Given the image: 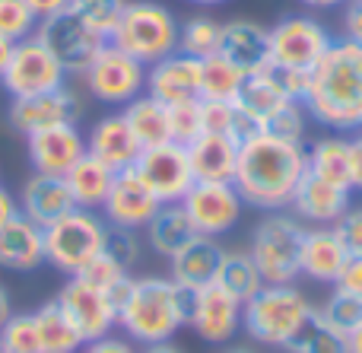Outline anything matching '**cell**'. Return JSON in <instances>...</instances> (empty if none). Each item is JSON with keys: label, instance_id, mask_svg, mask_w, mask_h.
Returning <instances> with one entry per match:
<instances>
[{"label": "cell", "instance_id": "6da1fadb", "mask_svg": "<svg viewBox=\"0 0 362 353\" xmlns=\"http://www.w3.org/2000/svg\"><path fill=\"white\" fill-rule=\"evenodd\" d=\"M305 169L308 153L302 144L280 140L274 134H257L238 146V169L232 185L242 204L274 214L280 207H289V197Z\"/></svg>", "mask_w": 362, "mask_h": 353}, {"label": "cell", "instance_id": "7a4b0ae2", "mask_svg": "<svg viewBox=\"0 0 362 353\" xmlns=\"http://www.w3.org/2000/svg\"><path fill=\"white\" fill-rule=\"evenodd\" d=\"M305 112L331 131L362 127V45L340 38L331 42L308 74V93L302 99Z\"/></svg>", "mask_w": 362, "mask_h": 353}, {"label": "cell", "instance_id": "3957f363", "mask_svg": "<svg viewBox=\"0 0 362 353\" xmlns=\"http://www.w3.org/2000/svg\"><path fill=\"white\" fill-rule=\"evenodd\" d=\"M194 290L178 287L172 277H131L127 296L118 306V325L137 344L172 341L191 318Z\"/></svg>", "mask_w": 362, "mask_h": 353}, {"label": "cell", "instance_id": "277c9868", "mask_svg": "<svg viewBox=\"0 0 362 353\" xmlns=\"http://www.w3.org/2000/svg\"><path fill=\"white\" fill-rule=\"evenodd\" d=\"M318 316L312 299L293 284H264L257 296L242 306V325L257 344L286 350L305 325Z\"/></svg>", "mask_w": 362, "mask_h": 353}, {"label": "cell", "instance_id": "5b68a950", "mask_svg": "<svg viewBox=\"0 0 362 353\" xmlns=\"http://www.w3.org/2000/svg\"><path fill=\"white\" fill-rule=\"evenodd\" d=\"M178 19L169 6L156 0H134L124 6L108 42L140 64H156L178 51Z\"/></svg>", "mask_w": 362, "mask_h": 353}, {"label": "cell", "instance_id": "8992f818", "mask_svg": "<svg viewBox=\"0 0 362 353\" xmlns=\"http://www.w3.org/2000/svg\"><path fill=\"white\" fill-rule=\"evenodd\" d=\"M108 223L95 210H70L45 226V261L67 277H76L99 252H105Z\"/></svg>", "mask_w": 362, "mask_h": 353}, {"label": "cell", "instance_id": "52a82bcc", "mask_svg": "<svg viewBox=\"0 0 362 353\" xmlns=\"http://www.w3.org/2000/svg\"><path fill=\"white\" fill-rule=\"evenodd\" d=\"M302 236H305V226L296 216H286L280 210L267 214L257 223L248 255L255 258L264 284H296Z\"/></svg>", "mask_w": 362, "mask_h": 353}, {"label": "cell", "instance_id": "ba28073f", "mask_svg": "<svg viewBox=\"0 0 362 353\" xmlns=\"http://www.w3.org/2000/svg\"><path fill=\"white\" fill-rule=\"evenodd\" d=\"M64 80H67V70L61 67V61L51 54V48L38 35H29L13 45L10 64H6L4 76H0L10 99L51 93V89H61Z\"/></svg>", "mask_w": 362, "mask_h": 353}, {"label": "cell", "instance_id": "9c48e42d", "mask_svg": "<svg viewBox=\"0 0 362 353\" xmlns=\"http://www.w3.org/2000/svg\"><path fill=\"white\" fill-rule=\"evenodd\" d=\"M83 83L93 99L105 102V105H127L146 93V64H140L137 57L124 54L108 42L86 67Z\"/></svg>", "mask_w": 362, "mask_h": 353}, {"label": "cell", "instance_id": "30bf717a", "mask_svg": "<svg viewBox=\"0 0 362 353\" xmlns=\"http://www.w3.org/2000/svg\"><path fill=\"white\" fill-rule=\"evenodd\" d=\"M35 35L51 48V54L61 61V67L67 74H86V67L95 61L102 48L108 45L105 35H99L95 29H89L80 16H74L70 10L48 16L35 25Z\"/></svg>", "mask_w": 362, "mask_h": 353}, {"label": "cell", "instance_id": "8fae6325", "mask_svg": "<svg viewBox=\"0 0 362 353\" xmlns=\"http://www.w3.org/2000/svg\"><path fill=\"white\" fill-rule=\"evenodd\" d=\"M334 38L321 23L308 16H286L270 25V67L312 70L325 57Z\"/></svg>", "mask_w": 362, "mask_h": 353}, {"label": "cell", "instance_id": "7c38bea8", "mask_svg": "<svg viewBox=\"0 0 362 353\" xmlns=\"http://www.w3.org/2000/svg\"><path fill=\"white\" fill-rule=\"evenodd\" d=\"M54 303L61 306V312L76 328V335L83 337V344L112 335V328L118 325V309H115V303L108 299V293L95 290V287L86 284L83 277H70L67 284L61 287Z\"/></svg>", "mask_w": 362, "mask_h": 353}, {"label": "cell", "instance_id": "4fadbf2b", "mask_svg": "<svg viewBox=\"0 0 362 353\" xmlns=\"http://www.w3.org/2000/svg\"><path fill=\"white\" fill-rule=\"evenodd\" d=\"M181 207L191 216L194 229L200 236H216L229 233L242 216V197H238L232 182H194L187 195L181 197Z\"/></svg>", "mask_w": 362, "mask_h": 353}, {"label": "cell", "instance_id": "5bb4252c", "mask_svg": "<svg viewBox=\"0 0 362 353\" xmlns=\"http://www.w3.org/2000/svg\"><path fill=\"white\" fill-rule=\"evenodd\" d=\"M134 169H137V175L146 182V188L156 195L159 204H181V197H185L187 188L194 185L185 146L172 144V140L146 146L137 156Z\"/></svg>", "mask_w": 362, "mask_h": 353}, {"label": "cell", "instance_id": "9a60e30c", "mask_svg": "<svg viewBox=\"0 0 362 353\" xmlns=\"http://www.w3.org/2000/svg\"><path fill=\"white\" fill-rule=\"evenodd\" d=\"M80 99L76 93H70L67 86L51 89V93H38V96H23V99H13L6 108V121L16 134L29 137L35 131L54 125H76L80 118Z\"/></svg>", "mask_w": 362, "mask_h": 353}, {"label": "cell", "instance_id": "2e32d148", "mask_svg": "<svg viewBox=\"0 0 362 353\" xmlns=\"http://www.w3.org/2000/svg\"><path fill=\"white\" fill-rule=\"evenodd\" d=\"M159 207H163V204H159L156 195L146 188V182L137 175V169H134V166H131V169H121L118 175H115L112 191H108L105 204H102L108 226L131 229V233L144 229L146 223L153 220V214H156Z\"/></svg>", "mask_w": 362, "mask_h": 353}, {"label": "cell", "instance_id": "e0dca14e", "mask_svg": "<svg viewBox=\"0 0 362 353\" xmlns=\"http://www.w3.org/2000/svg\"><path fill=\"white\" fill-rule=\"evenodd\" d=\"M29 163L42 175H67L83 156H86V137L76 125H54L25 137Z\"/></svg>", "mask_w": 362, "mask_h": 353}, {"label": "cell", "instance_id": "ac0fdd59", "mask_svg": "<svg viewBox=\"0 0 362 353\" xmlns=\"http://www.w3.org/2000/svg\"><path fill=\"white\" fill-rule=\"evenodd\" d=\"M200 341L206 344H226L242 325V303L232 299L223 287L210 284L204 290H194L191 303V318H187Z\"/></svg>", "mask_w": 362, "mask_h": 353}, {"label": "cell", "instance_id": "d6986e66", "mask_svg": "<svg viewBox=\"0 0 362 353\" xmlns=\"http://www.w3.org/2000/svg\"><path fill=\"white\" fill-rule=\"evenodd\" d=\"M146 93L163 105L200 99V57L175 51V54L150 64L146 67Z\"/></svg>", "mask_w": 362, "mask_h": 353}, {"label": "cell", "instance_id": "ffe728a7", "mask_svg": "<svg viewBox=\"0 0 362 353\" xmlns=\"http://www.w3.org/2000/svg\"><path fill=\"white\" fill-rule=\"evenodd\" d=\"M289 207L296 210V216L315 223V226H334L350 207V188L331 185L305 169V175L299 178L293 197H289Z\"/></svg>", "mask_w": 362, "mask_h": 353}, {"label": "cell", "instance_id": "44dd1931", "mask_svg": "<svg viewBox=\"0 0 362 353\" xmlns=\"http://www.w3.org/2000/svg\"><path fill=\"white\" fill-rule=\"evenodd\" d=\"M219 54L232 61L245 76L270 70V29L251 23V19H232L223 23Z\"/></svg>", "mask_w": 362, "mask_h": 353}, {"label": "cell", "instance_id": "7402d4cb", "mask_svg": "<svg viewBox=\"0 0 362 353\" xmlns=\"http://www.w3.org/2000/svg\"><path fill=\"white\" fill-rule=\"evenodd\" d=\"M350 261V252L340 242L334 226H315L305 229L299 252V274L315 284H337L344 265Z\"/></svg>", "mask_w": 362, "mask_h": 353}, {"label": "cell", "instance_id": "603a6c76", "mask_svg": "<svg viewBox=\"0 0 362 353\" xmlns=\"http://www.w3.org/2000/svg\"><path fill=\"white\" fill-rule=\"evenodd\" d=\"M86 153L108 166V169L121 172V169H131L137 163V156L144 153L140 140L134 137L131 125L124 121V115H105L93 125L86 137Z\"/></svg>", "mask_w": 362, "mask_h": 353}, {"label": "cell", "instance_id": "cb8c5ba5", "mask_svg": "<svg viewBox=\"0 0 362 353\" xmlns=\"http://www.w3.org/2000/svg\"><path fill=\"white\" fill-rule=\"evenodd\" d=\"M45 265V229L29 216L16 214L0 226V267L13 274H29Z\"/></svg>", "mask_w": 362, "mask_h": 353}, {"label": "cell", "instance_id": "d4e9b609", "mask_svg": "<svg viewBox=\"0 0 362 353\" xmlns=\"http://www.w3.org/2000/svg\"><path fill=\"white\" fill-rule=\"evenodd\" d=\"M70 210H76L74 195H70L67 182L61 175H42V172H32L29 182L23 185V195H19V214L29 216L38 226H51L54 220L67 216Z\"/></svg>", "mask_w": 362, "mask_h": 353}, {"label": "cell", "instance_id": "484cf974", "mask_svg": "<svg viewBox=\"0 0 362 353\" xmlns=\"http://www.w3.org/2000/svg\"><path fill=\"white\" fill-rule=\"evenodd\" d=\"M194 182H232L238 169V144L229 134H200L185 146Z\"/></svg>", "mask_w": 362, "mask_h": 353}, {"label": "cell", "instance_id": "4316f807", "mask_svg": "<svg viewBox=\"0 0 362 353\" xmlns=\"http://www.w3.org/2000/svg\"><path fill=\"white\" fill-rule=\"evenodd\" d=\"M172 261V280L185 290H204L216 280L219 261H223V248L216 245V239L210 236H197L194 242H187L185 248Z\"/></svg>", "mask_w": 362, "mask_h": 353}, {"label": "cell", "instance_id": "83f0119b", "mask_svg": "<svg viewBox=\"0 0 362 353\" xmlns=\"http://www.w3.org/2000/svg\"><path fill=\"white\" fill-rule=\"evenodd\" d=\"M144 233H146L150 248L156 255H163V258H175L187 242H194L200 236L181 204H163L153 214V220L144 226Z\"/></svg>", "mask_w": 362, "mask_h": 353}, {"label": "cell", "instance_id": "f1b7e54d", "mask_svg": "<svg viewBox=\"0 0 362 353\" xmlns=\"http://www.w3.org/2000/svg\"><path fill=\"white\" fill-rule=\"evenodd\" d=\"M118 172L108 169L102 159L95 156H83L80 163L74 166V169L64 175V182H67L70 195H74V204L83 210H99L102 204H105L108 191H112V182Z\"/></svg>", "mask_w": 362, "mask_h": 353}, {"label": "cell", "instance_id": "f546056e", "mask_svg": "<svg viewBox=\"0 0 362 353\" xmlns=\"http://www.w3.org/2000/svg\"><path fill=\"white\" fill-rule=\"evenodd\" d=\"M286 102H293V99L280 89V83L274 80L270 70L245 76L242 89H238V96H235V108H242L245 115H251L261 127L267 125V121L274 118L283 105H286Z\"/></svg>", "mask_w": 362, "mask_h": 353}, {"label": "cell", "instance_id": "4dcf8cb0", "mask_svg": "<svg viewBox=\"0 0 362 353\" xmlns=\"http://www.w3.org/2000/svg\"><path fill=\"white\" fill-rule=\"evenodd\" d=\"M121 115H124V121L131 125L134 137L140 140L144 150L169 140V105H163L159 99H153L150 93H144L134 102H127Z\"/></svg>", "mask_w": 362, "mask_h": 353}, {"label": "cell", "instance_id": "1f68e13d", "mask_svg": "<svg viewBox=\"0 0 362 353\" xmlns=\"http://www.w3.org/2000/svg\"><path fill=\"white\" fill-rule=\"evenodd\" d=\"M213 284L223 287L232 299H238V303L245 306L251 296L261 293L264 277L248 252H223V261H219V271H216Z\"/></svg>", "mask_w": 362, "mask_h": 353}, {"label": "cell", "instance_id": "d6a6232c", "mask_svg": "<svg viewBox=\"0 0 362 353\" xmlns=\"http://www.w3.org/2000/svg\"><path fill=\"white\" fill-rule=\"evenodd\" d=\"M32 316H35L38 350L42 353H80L83 350V337L76 335V328L67 322V316L61 312V306L54 299L38 306Z\"/></svg>", "mask_w": 362, "mask_h": 353}, {"label": "cell", "instance_id": "836d02e7", "mask_svg": "<svg viewBox=\"0 0 362 353\" xmlns=\"http://www.w3.org/2000/svg\"><path fill=\"white\" fill-rule=\"evenodd\" d=\"M308 153V172L340 188H350V140L346 137H321ZM353 191V188H350Z\"/></svg>", "mask_w": 362, "mask_h": 353}, {"label": "cell", "instance_id": "e575fe53", "mask_svg": "<svg viewBox=\"0 0 362 353\" xmlns=\"http://www.w3.org/2000/svg\"><path fill=\"white\" fill-rule=\"evenodd\" d=\"M245 83V74L223 54H213L200 61V99L235 102L238 89Z\"/></svg>", "mask_w": 362, "mask_h": 353}, {"label": "cell", "instance_id": "d590c367", "mask_svg": "<svg viewBox=\"0 0 362 353\" xmlns=\"http://www.w3.org/2000/svg\"><path fill=\"white\" fill-rule=\"evenodd\" d=\"M219 38H223V23L210 16H191L178 25V51L200 57V61L219 54Z\"/></svg>", "mask_w": 362, "mask_h": 353}, {"label": "cell", "instance_id": "8d00e7d4", "mask_svg": "<svg viewBox=\"0 0 362 353\" xmlns=\"http://www.w3.org/2000/svg\"><path fill=\"white\" fill-rule=\"evenodd\" d=\"M286 350L289 353H350V344H346L344 331H337L321 316H315L312 322L305 325V331H302Z\"/></svg>", "mask_w": 362, "mask_h": 353}, {"label": "cell", "instance_id": "74e56055", "mask_svg": "<svg viewBox=\"0 0 362 353\" xmlns=\"http://www.w3.org/2000/svg\"><path fill=\"white\" fill-rule=\"evenodd\" d=\"M127 0H70L67 10L74 16H80L89 29H95L99 35H112L115 25H118L121 13H124Z\"/></svg>", "mask_w": 362, "mask_h": 353}, {"label": "cell", "instance_id": "f35d334b", "mask_svg": "<svg viewBox=\"0 0 362 353\" xmlns=\"http://www.w3.org/2000/svg\"><path fill=\"white\" fill-rule=\"evenodd\" d=\"M204 134V115H200V99L175 102L169 105V140L172 144L187 146Z\"/></svg>", "mask_w": 362, "mask_h": 353}, {"label": "cell", "instance_id": "ab89813d", "mask_svg": "<svg viewBox=\"0 0 362 353\" xmlns=\"http://www.w3.org/2000/svg\"><path fill=\"white\" fill-rule=\"evenodd\" d=\"M0 344L6 353H42L38 350V331L32 312H13L10 322L0 328Z\"/></svg>", "mask_w": 362, "mask_h": 353}, {"label": "cell", "instance_id": "60d3db41", "mask_svg": "<svg viewBox=\"0 0 362 353\" xmlns=\"http://www.w3.org/2000/svg\"><path fill=\"white\" fill-rule=\"evenodd\" d=\"M318 316L325 318L327 325H334L337 331L350 335V331L362 322V299L350 296V293H344V290H334L331 299L318 309Z\"/></svg>", "mask_w": 362, "mask_h": 353}, {"label": "cell", "instance_id": "b9f144b4", "mask_svg": "<svg viewBox=\"0 0 362 353\" xmlns=\"http://www.w3.org/2000/svg\"><path fill=\"white\" fill-rule=\"evenodd\" d=\"M35 13L29 10L25 0H0V35L10 42H23V38L35 35Z\"/></svg>", "mask_w": 362, "mask_h": 353}, {"label": "cell", "instance_id": "7bdbcfd3", "mask_svg": "<svg viewBox=\"0 0 362 353\" xmlns=\"http://www.w3.org/2000/svg\"><path fill=\"white\" fill-rule=\"evenodd\" d=\"M76 277H83L86 284H93L95 290H102V293H112L115 287H121L127 277H131V274H127V267L118 265V261H115L108 252H99L80 274H76Z\"/></svg>", "mask_w": 362, "mask_h": 353}, {"label": "cell", "instance_id": "ee69618b", "mask_svg": "<svg viewBox=\"0 0 362 353\" xmlns=\"http://www.w3.org/2000/svg\"><path fill=\"white\" fill-rule=\"evenodd\" d=\"M305 121H308L305 105H302V102H286V105L264 125V134H274V137H280V140L302 144V137H305Z\"/></svg>", "mask_w": 362, "mask_h": 353}, {"label": "cell", "instance_id": "f6af8a7d", "mask_svg": "<svg viewBox=\"0 0 362 353\" xmlns=\"http://www.w3.org/2000/svg\"><path fill=\"white\" fill-rule=\"evenodd\" d=\"M105 252L112 255L118 265H124L131 271L140 258V242L131 229H118V226H108V236H105Z\"/></svg>", "mask_w": 362, "mask_h": 353}, {"label": "cell", "instance_id": "bcb514c9", "mask_svg": "<svg viewBox=\"0 0 362 353\" xmlns=\"http://www.w3.org/2000/svg\"><path fill=\"white\" fill-rule=\"evenodd\" d=\"M200 115H204V134H229L235 121V105L216 99H200Z\"/></svg>", "mask_w": 362, "mask_h": 353}, {"label": "cell", "instance_id": "7dc6e473", "mask_svg": "<svg viewBox=\"0 0 362 353\" xmlns=\"http://www.w3.org/2000/svg\"><path fill=\"white\" fill-rule=\"evenodd\" d=\"M340 242L350 255H362V207H346V214L334 223Z\"/></svg>", "mask_w": 362, "mask_h": 353}, {"label": "cell", "instance_id": "c3c4849f", "mask_svg": "<svg viewBox=\"0 0 362 353\" xmlns=\"http://www.w3.org/2000/svg\"><path fill=\"white\" fill-rule=\"evenodd\" d=\"M274 80L280 83V89L289 96L293 102H302L308 93V74L312 70H289V67H270Z\"/></svg>", "mask_w": 362, "mask_h": 353}, {"label": "cell", "instance_id": "681fc988", "mask_svg": "<svg viewBox=\"0 0 362 353\" xmlns=\"http://www.w3.org/2000/svg\"><path fill=\"white\" fill-rule=\"evenodd\" d=\"M337 290L350 293V296L362 299V255H350V261L344 265V271H340L337 277Z\"/></svg>", "mask_w": 362, "mask_h": 353}, {"label": "cell", "instance_id": "f907efd6", "mask_svg": "<svg viewBox=\"0 0 362 353\" xmlns=\"http://www.w3.org/2000/svg\"><path fill=\"white\" fill-rule=\"evenodd\" d=\"M80 353H137L131 337H115V335H105L99 337V341H89L83 344Z\"/></svg>", "mask_w": 362, "mask_h": 353}, {"label": "cell", "instance_id": "816d5d0a", "mask_svg": "<svg viewBox=\"0 0 362 353\" xmlns=\"http://www.w3.org/2000/svg\"><path fill=\"white\" fill-rule=\"evenodd\" d=\"M344 38L362 45V0H346L344 4Z\"/></svg>", "mask_w": 362, "mask_h": 353}, {"label": "cell", "instance_id": "f5cc1de1", "mask_svg": "<svg viewBox=\"0 0 362 353\" xmlns=\"http://www.w3.org/2000/svg\"><path fill=\"white\" fill-rule=\"evenodd\" d=\"M350 188L362 191V134L350 140Z\"/></svg>", "mask_w": 362, "mask_h": 353}, {"label": "cell", "instance_id": "db71d44e", "mask_svg": "<svg viewBox=\"0 0 362 353\" xmlns=\"http://www.w3.org/2000/svg\"><path fill=\"white\" fill-rule=\"evenodd\" d=\"M29 4V10L35 13V19L42 23V19L48 16H57V13H64L70 6V0H25Z\"/></svg>", "mask_w": 362, "mask_h": 353}, {"label": "cell", "instance_id": "11a10c76", "mask_svg": "<svg viewBox=\"0 0 362 353\" xmlns=\"http://www.w3.org/2000/svg\"><path fill=\"white\" fill-rule=\"evenodd\" d=\"M16 214H19V201L4 188V185H0V226H4V223H10Z\"/></svg>", "mask_w": 362, "mask_h": 353}, {"label": "cell", "instance_id": "9f6ffc18", "mask_svg": "<svg viewBox=\"0 0 362 353\" xmlns=\"http://www.w3.org/2000/svg\"><path fill=\"white\" fill-rule=\"evenodd\" d=\"M10 316H13V299H10V293L0 287V328L10 322Z\"/></svg>", "mask_w": 362, "mask_h": 353}, {"label": "cell", "instance_id": "6f0895ef", "mask_svg": "<svg viewBox=\"0 0 362 353\" xmlns=\"http://www.w3.org/2000/svg\"><path fill=\"white\" fill-rule=\"evenodd\" d=\"M140 353H185L178 347V344H172V341H159V344H146Z\"/></svg>", "mask_w": 362, "mask_h": 353}, {"label": "cell", "instance_id": "680465c9", "mask_svg": "<svg viewBox=\"0 0 362 353\" xmlns=\"http://www.w3.org/2000/svg\"><path fill=\"white\" fill-rule=\"evenodd\" d=\"M13 45H16V42H10V38H4V35H0V76H4L6 64H10V54H13Z\"/></svg>", "mask_w": 362, "mask_h": 353}, {"label": "cell", "instance_id": "91938a15", "mask_svg": "<svg viewBox=\"0 0 362 353\" xmlns=\"http://www.w3.org/2000/svg\"><path fill=\"white\" fill-rule=\"evenodd\" d=\"M346 344H350V353H362V322L346 335Z\"/></svg>", "mask_w": 362, "mask_h": 353}, {"label": "cell", "instance_id": "94428289", "mask_svg": "<svg viewBox=\"0 0 362 353\" xmlns=\"http://www.w3.org/2000/svg\"><path fill=\"white\" fill-rule=\"evenodd\" d=\"M305 6H340V4H346V0H302Z\"/></svg>", "mask_w": 362, "mask_h": 353}, {"label": "cell", "instance_id": "6125c7cd", "mask_svg": "<svg viewBox=\"0 0 362 353\" xmlns=\"http://www.w3.org/2000/svg\"><path fill=\"white\" fill-rule=\"evenodd\" d=\"M191 4H204V6H210V4H223V0H191Z\"/></svg>", "mask_w": 362, "mask_h": 353}, {"label": "cell", "instance_id": "be15d7a7", "mask_svg": "<svg viewBox=\"0 0 362 353\" xmlns=\"http://www.w3.org/2000/svg\"><path fill=\"white\" fill-rule=\"evenodd\" d=\"M226 353H255V350H248V347H232V350H226Z\"/></svg>", "mask_w": 362, "mask_h": 353}, {"label": "cell", "instance_id": "e7e4bbea", "mask_svg": "<svg viewBox=\"0 0 362 353\" xmlns=\"http://www.w3.org/2000/svg\"><path fill=\"white\" fill-rule=\"evenodd\" d=\"M0 353H6V350H4V344H0Z\"/></svg>", "mask_w": 362, "mask_h": 353}]
</instances>
